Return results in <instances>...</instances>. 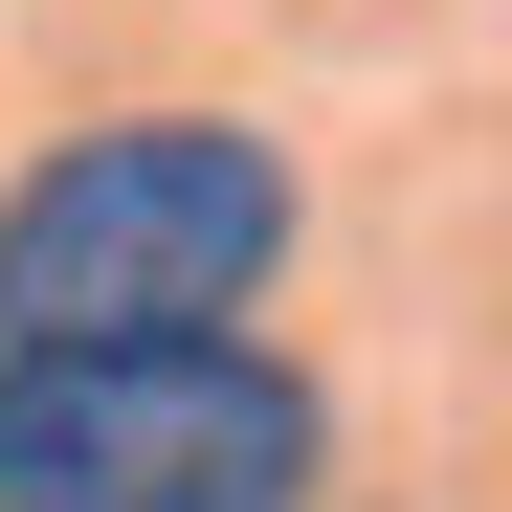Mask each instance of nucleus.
Masks as SVG:
<instances>
[{
	"label": "nucleus",
	"mask_w": 512,
	"mask_h": 512,
	"mask_svg": "<svg viewBox=\"0 0 512 512\" xmlns=\"http://www.w3.org/2000/svg\"><path fill=\"white\" fill-rule=\"evenodd\" d=\"M334 401L268 334H134V357H0V512H312Z\"/></svg>",
	"instance_id": "f03ea898"
},
{
	"label": "nucleus",
	"mask_w": 512,
	"mask_h": 512,
	"mask_svg": "<svg viewBox=\"0 0 512 512\" xmlns=\"http://www.w3.org/2000/svg\"><path fill=\"white\" fill-rule=\"evenodd\" d=\"M290 134L268 112H90L67 156L0 179V357H134V334H245L290 268Z\"/></svg>",
	"instance_id": "f257e3e1"
}]
</instances>
